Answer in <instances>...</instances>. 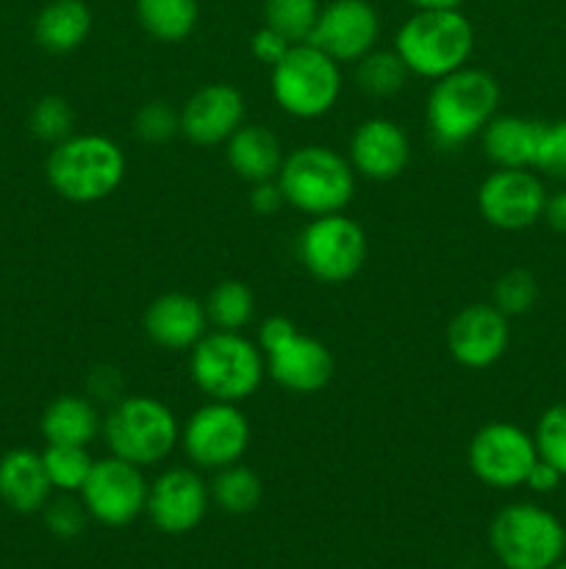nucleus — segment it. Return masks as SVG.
I'll use <instances>...</instances> for the list:
<instances>
[{
	"mask_svg": "<svg viewBox=\"0 0 566 569\" xmlns=\"http://www.w3.org/2000/svg\"><path fill=\"white\" fill-rule=\"evenodd\" d=\"M538 459L553 465L566 478V403H555L538 417L533 431Z\"/></svg>",
	"mask_w": 566,
	"mask_h": 569,
	"instance_id": "473e14b6",
	"label": "nucleus"
},
{
	"mask_svg": "<svg viewBox=\"0 0 566 569\" xmlns=\"http://www.w3.org/2000/svg\"><path fill=\"white\" fill-rule=\"evenodd\" d=\"M347 159L355 176L370 181H394L408 167V133L388 117H370L355 128Z\"/></svg>",
	"mask_w": 566,
	"mask_h": 569,
	"instance_id": "6ab92c4d",
	"label": "nucleus"
},
{
	"mask_svg": "<svg viewBox=\"0 0 566 569\" xmlns=\"http://www.w3.org/2000/svg\"><path fill=\"white\" fill-rule=\"evenodd\" d=\"M272 98L297 120H316L336 106L342 94V70L314 42H297L272 67Z\"/></svg>",
	"mask_w": 566,
	"mask_h": 569,
	"instance_id": "0eeeda50",
	"label": "nucleus"
},
{
	"mask_svg": "<svg viewBox=\"0 0 566 569\" xmlns=\"http://www.w3.org/2000/svg\"><path fill=\"white\" fill-rule=\"evenodd\" d=\"M92 31V11L83 0H50L33 22V37L48 53H72Z\"/></svg>",
	"mask_w": 566,
	"mask_h": 569,
	"instance_id": "393cba45",
	"label": "nucleus"
},
{
	"mask_svg": "<svg viewBox=\"0 0 566 569\" xmlns=\"http://www.w3.org/2000/svg\"><path fill=\"white\" fill-rule=\"evenodd\" d=\"M355 64H358L355 67V81H358L361 92L372 94V98H392V94L403 92L411 76L397 50H370Z\"/></svg>",
	"mask_w": 566,
	"mask_h": 569,
	"instance_id": "c85d7f7f",
	"label": "nucleus"
},
{
	"mask_svg": "<svg viewBox=\"0 0 566 569\" xmlns=\"http://www.w3.org/2000/svg\"><path fill=\"white\" fill-rule=\"evenodd\" d=\"M542 220L547 222L555 233H564L566 237V189H558V192L547 194Z\"/></svg>",
	"mask_w": 566,
	"mask_h": 569,
	"instance_id": "79ce46f5",
	"label": "nucleus"
},
{
	"mask_svg": "<svg viewBox=\"0 0 566 569\" xmlns=\"http://www.w3.org/2000/svg\"><path fill=\"white\" fill-rule=\"evenodd\" d=\"M289 48H292V42L270 26L259 28L253 33V39H250V53H253L255 61H261L266 67H275L289 53Z\"/></svg>",
	"mask_w": 566,
	"mask_h": 569,
	"instance_id": "4c0bfd02",
	"label": "nucleus"
},
{
	"mask_svg": "<svg viewBox=\"0 0 566 569\" xmlns=\"http://www.w3.org/2000/svg\"><path fill=\"white\" fill-rule=\"evenodd\" d=\"M472 48L475 31L458 9H416V14L400 26L394 39V50L411 76L431 81L466 67Z\"/></svg>",
	"mask_w": 566,
	"mask_h": 569,
	"instance_id": "7ed1b4c3",
	"label": "nucleus"
},
{
	"mask_svg": "<svg viewBox=\"0 0 566 569\" xmlns=\"http://www.w3.org/2000/svg\"><path fill=\"white\" fill-rule=\"evenodd\" d=\"M294 331H297V326H294V322L289 320V317H281V315L266 317V320L261 322V328H259V348H261V353H266V350H270V348H275L277 342H283V339H286L289 333H294Z\"/></svg>",
	"mask_w": 566,
	"mask_h": 569,
	"instance_id": "ea45409f",
	"label": "nucleus"
},
{
	"mask_svg": "<svg viewBox=\"0 0 566 569\" xmlns=\"http://www.w3.org/2000/svg\"><path fill=\"white\" fill-rule=\"evenodd\" d=\"M228 167L236 172L242 181L261 183L277 178L283 167V148L275 133L264 126H242L233 131L225 142Z\"/></svg>",
	"mask_w": 566,
	"mask_h": 569,
	"instance_id": "5701e85b",
	"label": "nucleus"
},
{
	"mask_svg": "<svg viewBox=\"0 0 566 569\" xmlns=\"http://www.w3.org/2000/svg\"><path fill=\"white\" fill-rule=\"evenodd\" d=\"M250 437V422L236 403L209 400L183 422L181 448L194 467L216 472L242 461Z\"/></svg>",
	"mask_w": 566,
	"mask_h": 569,
	"instance_id": "9d476101",
	"label": "nucleus"
},
{
	"mask_svg": "<svg viewBox=\"0 0 566 569\" xmlns=\"http://www.w3.org/2000/svg\"><path fill=\"white\" fill-rule=\"evenodd\" d=\"M133 131H137V137L148 144L170 142L175 133H181V111H175L170 103H164V100H150V103H144L142 109L137 111Z\"/></svg>",
	"mask_w": 566,
	"mask_h": 569,
	"instance_id": "f704fd0d",
	"label": "nucleus"
},
{
	"mask_svg": "<svg viewBox=\"0 0 566 569\" xmlns=\"http://www.w3.org/2000/svg\"><path fill=\"white\" fill-rule=\"evenodd\" d=\"M28 128L37 139L50 144L64 142L67 137H72V128H75V114H72L70 103L59 94H44L33 103L31 114H28Z\"/></svg>",
	"mask_w": 566,
	"mask_h": 569,
	"instance_id": "2f4dec72",
	"label": "nucleus"
},
{
	"mask_svg": "<svg viewBox=\"0 0 566 569\" xmlns=\"http://www.w3.org/2000/svg\"><path fill=\"white\" fill-rule=\"evenodd\" d=\"M144 333L164 350H192L209 333L205 303L192 295L166 292L155 298L144 311Z\"/></svg>",
	"mask_w": 566,
	"mask_h": 569,
	"instance_id": "aec40b11",
	"label": "nucleus"
},
{
	"mask_svg": "<svg viewBox=\"0 0 566 569\" xmlns=\"http://www.w3.org/2000/svg\"><path fill=\"white\" fill-rule=\"evenodd\" d=\"M511 342L508 317L494 303H472L453 317L447 328V350L466 370L497 365Z\"/></svg>",
	"mask_w": 566,
	"mask_h": 569,
	"instance_id": "dca6fc26",
	"label": "nucleus"
},
{
	"mask_svg": "<svg viewBox=\"0 0 566 569\" xmlns=\"http://www.w3.org/2000/svg\"><path fill=\"white\" fill-rule=\"evenodd\" d=\"M538 281L527 270H508L494 283L492 303L503 311L505 317H519L536 306Z\"/></svg>",
	"mask_w": 566,
	"mask_h": 569,
	"instance_id": "72a5a7b5",
	"label": "nucleus"
},
{
	"mask_svg": "<svg viewBox=\"0 0 566 569\" xmlns=\"http://www.w3.org/2000/svg\"><path fill=\"white\" fill-rule=\"evenodd\" d=\"M264 359L272 381L294 395L320 392L333 378V353L309 333H289L283 342L266 350Z\"/></svg>",
	"mask_w": 566,
	"mask_h": 569,
	"instance_id": "f3484780",
	"label": "nucleus"
},
{
	"mask_svg": "<svg viewBox=\"0 0 566 569\" xmlns=\"http://www.w3.org/2000/svg\"><path fill=\"white\" fill-rule=\"evenodd\" d=\"M547 189L533 170H497L477 187V211L499 231H525L544 214Z\"/></svg>",
	"mask_w": 566,
	"mask_h": 569,
	"instance_id": "ddd939ff",
	"label": "nucleus"
},
{
	"mask_svg": "<svg viewBox=\"0 0 566 569\" xmlns=\"http://www.w3.org/2000/svg\"><path fill=\"white\" fill-rule=\"evenodd\" d=\"M533 170L544 172L555 181H566V120L544 122Z\"/></svg>",
	"mask_w": 566,
	"mask_h": 569,
	"instance_id": "c9c22d12",
	"label": "nucleus"
},
{
	"mask_svg": "<svg viewBox=\"0 0 566 569\" xmlns=\"http://www.w3.org/2000/svg\"><path fill=\"white\" fill-rule=\"evenodd\" d=\"M125 178V153L105 133H72L53 144L48 181L70 203H98L114 194Z\"/></svg>",
	"mask_w": 566,
	"mask_h": 569,
	"instance_id": "f03ea898",
	"label": "nucleus"
},
{
	"mask_svg": "<svg viewBox=\"0 0 566 569\" xmlns=\"http://www.w3.org/2000/svg\"><path fill=\"white\" fill-rule=\"evenodd\" d=\"M560 481H564V476H560L553 465H547L544 459H538L536 465H533L530 476H527L525 487L536 495H549L560 487Z\"/></svg>",
	"mask_w": 566,
	"mask_h": 569,
	"instance_id": "a19ab883",
	"label": "nucleus"
},
{
	"mask_svg": "<svg viewBox=\"0 0 566 569\" xmlns=\"http://www.w3.org/2000/svg\"><path fill=\"white\" fill-rule=\"evenodd\" d=\"M209 483L192 467H172L164 470L148 492V517L161 533H189L203 522L209 511Z\"/></svg>",
	"mask_w": 566,
	"mask_h": 569,
	"instance_id": "2eb2a0df",
	"label": "nucleus"
},
{
	"mask_svg": "<svg viewBox=\"0 0 566 569\" xmlns=\"http://www.w3.org/2000/svg\"><path fill=\"white\" fill-rule=\"evenodd\" d=\"M538 461L533 433L514 422H488L469 442V470L492 489L525 487Z\"/></svg>",
	"mask_w": 566,
	"mask_h": 569,
	"instance_id": "9b49d317",
	"label": "nucleus"
},
{
	"mask_svg": "<svg viewBox=\"0 0 566 569\" xmlns=\"http://www.w3.org/2000/svg\"><path fill=\"white\" fill-rule=\"evenodd\" d=\"M549 569H566V561H558V565H553Z\"/></svg>",
	"mask_w": 566,
	"mask_h": 569,
	"instance_id": "c03bdc74",
	"label": "nucleus"
},
{
	"mask_svg": "<svg viewBox=\"0 0 566 569\" xmlns=\"http://www.w3.org/2000/svg\"><path fill=\"white\" fill-rule=\"evenodd\" d=\"M499 106V83L492 72L461 67L433 81L427 94V133L442 150H458L481 137Z\"/></svg>",
	"mask_w": 566,
	"mask_h": 569,
	"instance_id": "f257e3e1",
	"label": "nucleus"
},
{
	"mask_svg": "<svg viewBox=\"0 0 566 569\" xmlns=\"http://www.w3.org/2000/svg\"><path fill=\"white\" fill-rule=\"evenodd\" d=\"M44 472L59 492H81L92 472V456L81 445H48L42 453Z\"/></svg>",
	"mask_w": 566,
	"mask_h": 569,
	"instance_id": "7c9ffc66",
	"label": "nucleus"
},
{
	"mask_svg": "<svg viewBox=\"0 0 566 569\" xmlns=\"http://www.w3.org/2000/svg\"><path fill=\"white\" fill-rule=\"evenodd\" d=\"M381 37V17L370 0H331L322 6L309 42L325 50L338 64L364 59Z\"/></svg>",
	"mask_w": 566,
	"mask_h": 569,
	"instance_id": "4468645a",
	"label": "nucleus"
},
{
	"mask_svg": "<svg viewBox=\"0 0 566 569\" xmlns=\"http://www.w3.org/2000/svg\"><path fill=\"white\" fill-rule=\"evenodd\" d=\"M53 483L44 472L42 453L28 448L9 450L0 459V500L17 515H33L48 506Z\"/></svg>",
	"mask_w": 566,
	"mask_h": 569,
	"instance_id": "412c9836",
	"label": "nucleus"
},
{
	"mask_svg": "<svg viewBox=\"0 0 566 569\" xmlns=\"http://www.w3.org/2000/svg\"><path fill=\"white\" fill-rule=\"evenodd\" d=\"M87 506L83 500H72V498H59V500H48L44 506V526L53 537L59 539H75L81 537L83 528H87Z\"/></svg>",
	"mask_w": 566,
	"mask_h": 569,
	"instance_id": "e433bc0d",
	"label": "nucleus"
},
{
	"mask_svg": "<svg viewBox=\"0 0 566 569\" xmlns=\"http://www.w3.org/2000/svg\"><path fill=\"white\" fill-rule=\"evenodd\" d=\"M300 261L322 283H344L364 267L370 242L364 228L344 211L314 217L297 242Z\"/></svg>",
	"mask_w": 566,
	"mask_h": 569,
	"instance_id": "1a4fd4ad",
	"label": "nucleus"
},
{
	"mask_svg": "<svg viewBox=\"0 0 566 569\" xmlns=\"http://www.w3.org/2000/svg\"><path fill=\"white\" fill-rule=\"evenodd\" d=\"M189 372L209 400L242 403L264 381L266 361L259 345L242 331H209L192 348Z\"/></svg>",
	"mask_w": 566,
	"mask_h": 569,
	"instance_id": "20e7f679",
	"label": "nucleus"
},
{
	"mask_svg": "<svg viewBox=\"0 0 566 569\" xmlns=\"http://www.w3.org/2000/svg\"><path fill=\"white\" fill-rule=\"evenodd\" d=\"M111 456L137 467L161 465L181 445V426L166 403L150 395H125L103 417Z\"/></svg>",
	"mask_w": 566,
	"mask_h": 569,
	"instance_id": "423d86ee",
	"label": "nucleus"
},
{
	"mask_svg": "<svg viewBox=\"0 0 566 569\" xmlns=\"http://www.w3.org/2000/svg\"><path fill=\"white\" fill-rule=\"evenodd\" d=\"M488 542L505 569H549L566 553V528L536 503H511L497 511Z\"/></svg>",
	"mask_w": 566,
	"mask_h": 569,
	"instance_id": "6e6552de",
	"label": "nucleus"
},
{
	"mask_svg": "<svg viewBox=\"0 0 566 569\" xmlns=\"http://www.w3.org/2000/svg\"><path fill=\"white\" fill-rule=\"evenodd\" d=\"M283 203H286V198H283V189L281 183H277V178L253 183V189H250V206H253V211H259V214H277Z\"/></svg>",
	"mask_w": 566,
	"mask_h": 569,
	"instance_id": "58836bf2",
	"label": "nucleus"
},
{
	"mask_svg": "<svg viewBox=\"0 0 566 569\" xmlns=\"http://www.w3.org/2000/svg\"><path fill=\"white\" fill-rule=\"evenodd\" d=\"M544 122L519 114H494L481 131L488 161L503 170H533Z\"/></svg>",
	"mask_w": 566,
	"mask_h": 569,
	"instance_id": "4be33fe9",
	"label": "nucleus"
},
{
	"mask_svg": "<svg viewBox=\"0 0 566 569\" xmlns=\"http://www.w3.org/2000/svg\"><path fill=\"white\" fill-rule=\"evenodd\" d=\"M148 492L150 483L142 467L109 456L92 465V472L81 489V500L89 517L100 526L125 528L148 509Z\"/></svg>",
	"mask_w": 566,
	"mask_h": 569,
	"instance_id": "f8f14e48",
	"label": "nucleus"
},
{
	"mask_svg": "<svg viewBox=\"0 0 566 569\" xmlns=\"http://www.w3.org/2000/svg\"><path fill=\"white\" fill-rule=\"evenodd\" d=\"M277 183L289 206L309 217L336 214L355 194V170L350 159L325 144H305L283 159Z\"/></svg>",
	"mask_w": 566,
	"mask_h": 569,
	"instance_id": "39448f33",
	"label": "nucleus"
},
{
	"mask_svg": "<svg viewBox=\"0 0 566 569\" xmlns=\"http://www.w3.org/2000/svg\"><path fill=\"white\" fill-rule=\"evenodd\" d=\"M137 17L144 33L159 42H183L198 28V0H137Z\"/></svg>",
	"mask_w": 566,
	"mask_h": 569,
	"instance_id": "a878e982",
	"label": "nucleus"
},
{
	"mask_svg": "<svg viewBox=\"0 0 566 569\" xmlns=\"http://www.w3.org/2000/svg\"><path fill=\"white\" fill-rule=\"evenodd\" d=\"M205 315L214 331H242L255 317L253 289L236 278L216 283L205 300Z\"/></svg>",
	"mask_w": 566,
	"mask_h": 569,
	"instance_id": "cd10ccee",
	"label": "nucleus"
},
{
	"mask_svg": "<svg viewBox=\"0 0 566 569\" xmlns=\"http://www.w3.org/2000/svg\"><path fill=\"white\" fill-rule=\"evenodd\" d=\"M416 9H458L464 0H411Z\"/></svg>",
	"mask_w": 566,
	"mask_h": 569,
	"instance_id": "37998d69",
	"label": "nucleus"
},
{
	"mask_svg": "<svg viewBox=\"0 0 566 569\" xmlns=\"http://www.w3.org/2000/svg\"><path fill=\"white\" fill-rule=\"evenodd\" d=\"M244 126V98L231 83H205L181 109V133L200 148L228 142Z\"/></svg>",
	"mask_w": 566,
	"mask_h": 569,
	"instance_id": "a211bd4d",
	"label": "nucleus"
},
{
	"mask_svg": "<svg viewBox=\"0 0 566 569\" xmlns=\"http://www.w3.org/2000/svg\"><path fill=\"white\" fill-rule=\"evenodd\" d=\"M39 428H42V437L48 439V445L89 448L103 433V417L94 409L92 400L78 398V395H61L44 409Z\"/></svg>",
	"mask_w": 566,
	"mask_h": 569,
	"instance_id": "b1692460",
	"label": "nucleus"
},
{
	"mask_svg": "<svg viewBox=\"0 0 566 569\" xmlns=\"http://www.w3.org/2000/svg\"><path fill=\"white\" fill-rule=\"evenodd\" d=\"M211 500L220 506L225 515H250L261 506L264 498V483L255 476V470L244 467L242 461L231 467H222L214 472V481L209 483Z\"/></svg>",
	"mask_w": 566,
	"mask_h": 569,
	"instance_id": "bb28decb",
	"label": "nucleus"
},
{
	"mask_svg": "<svg viewBox=\"0 0 566 569\" xmlns=\"http://www.w3.org/2000/svg\"><path fill=\"white\" fill-rule=\"evenodd\" d=\"M320 11V0H264V26L275 28L292 44L309 42Z\"/></svg>",
	"mask_w": 566,
	"mask_h": 569,
	"instance_id": "c756f323",
	"label": "nucleus"
}]
</instances>
